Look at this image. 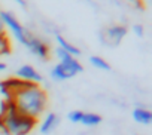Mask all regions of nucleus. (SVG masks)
I'll return each instance as SVG.
<instances>
[{"label": "nucleus", "instance_id": "12", "mask_svg": "<svg viewBox=\"0 0 152 135\" xmlns=\"http://www.w3.org/2000/svg\"><path fill=\"white\" fill-rule=\"evenodd\" d=\"M90 64L94 67V69H97V70L110 71V65H109V62H107L106 59H103L102 56H99V55H93V56H90Z\"/></svg>", "mask_w": 152, "mask_h": 135}, {"label": "nucleus", "instance_id": "17", "mask_svg": "<svg viewBox=\"0 0 152 135\" xmlns=\"http://www.w3.org/2000/svg\"><path fill=\"white\" fill-rule=\"evenodd\" d=\"M5 70H6V64L0 61V73H2V71H5Z\"/></svg>", "mask_w": 152, "mask_h": 135}, {"label": "nucleus", "instance_id": "14", "mask_svg": "<svg viewBox=\"0 0 152 135\" xmlns=\"http://www.w3.org/2000/svg\"><path fill=\"white\" fill-rule=\"evenodd\" d=\"M82 113H84V111H81V110H73V111H70V113L67 114L69 122H72V123H79V122H81V117H82Z\"/></svg>", "mask_w": 152, "mask_h": 135}, {"label": "nucleus", "instance_id": "8", "mask_svg": "<svg viewBox=\"0 0 152 135\" xmlns=\"http://www.w3.org/2000/svg\"><path fill=\"white\" fill-rule=\"evenodd\" d=\"M60 125V117L55 113H46L45 117L42 119L40 125H39V131L43 135H49L57 126Z\"/></svg>", "mask_w": 152, "mask_h": 135}, {"label": "nucleus", "instance_id": "3", "mask_svg": "<svg viewBox=\"0 0 152 135\" xmlns=\"http://www.w3.org/2000/svg\"><path fill=\"white\" fill-rule=\"evenodd\" d=\"M82 70H84L82 64L76 58H70L67 61L55 64L49 71V77L54 82H64V80H69L75 76H78L79 73H82Z\"/></svg>", "mask_w": 152, "mask_h": 135}, {"label": "nucleus", "instance_id": "16", "mask_svg": "<svg viewBox=\"0 0 152 135\" xmlns=\"http://www.w3.org/2000/svg\"><path fill=\"white\" fill-rule=\"evenodd\" d=\"M0 34H8V33H6V28H5V25H3V22H2V19H0Z\"/></svg>", "mask_w": 152, "mask_h": 135}, {"label": "nucleus", "instance_id": "6", "mask_svg": "<svg viewBox=\"0 0 152 135\" xmlns=\"http://www.w3.org/2000/svg\"><path fill=\"white\" fill-rule=\"evenodd\" d=\"M24 46L27 48V51L31 55L37 56L39 59H48V56H49V46H48V43L43 39H40L39 36H36V34H33L30 31L27 34Z\"/></svg>", "mask_w": 152, "mask_h": 135}, {"label": "nucleus", "instance_id": "11", "mask_svg": "<svg viewBox=\"0 0 152 135\" xmlns=\"http://www.w3.org/2000/svg\"><path fill=\"white\" fill-rule=\"evenodd\" d=\"M81 125L84 126H90V128H94L97 125L102 123V116L97 114V113H82V117H81Z\"/></svg>", "mask_w": 152, "mask_h": 135}, {"label": "nucleus", "instance_id": "9", "mask_svg": "<svg viewBox=\"0 0 152 135\" xmlns=\"http://www.w3.org/2000/svg\"><path fill=\"white\" fill-rule=\"evenodd\" d=\"M55 42H57V48H60V49H63L64 52H67L69 55H72V56H75V58H78L79 55H81V49L79 48H76L75 45H72L69 40H66L61 34H58V33H55Z\"/></svg>", "mask_w": 152, "mask_h": 135}, {"label": "nucleus", "instance_id": "1", "mask_svg": "<svg viewBox=\"0 0 152 135\" xmlns=\"http://www.w3.org/2000/svg\"><path fill=\"white\" fill-rule=\"evenodd\" d=\"M12 103L18 110V113L37 120L45 113L48 104V95L40 85L26 83L21 89L14 92Z\"/></svg>", "mask_w": 152, "mask_h": 135}, {"label": "nucleus", "instance_id": "10", "mask_svg": "<svg viewBox=\"0 0 152 135\" xmlns=\"http://www.w3.org/2000/svg\"><path fill=\"white\" fill-rule=\"evenodd\" d=\"M133 120L139 125H151L152 123V113L145 107H136L131 113Z\"/></svg>", "mask_w": 152, "mask_h": 135}, {"label": "nucleus", "instance_id": "13", "mask_svg": "<svg viewBox=\"0 0 152 135\" xmlns=\"http://www.w3.org/2000/svg\"><path fill=\"white\" fill-rule=\"evenodd\" d=\"M11 52V40L8 34H0V56Z\"/></svg>", "mask_w": 152, "mask_h": 135}, {"label": "nucleus", "instance_id": "7", "mask_svg": "<svg viewBox=\"0 0 152 135\" xmlns=\"http://www.w3.org/2000/svg\"><path fill=\"white\" fill-rule=\"evenodd\" d=\"M15 77L23 80V82L34 83V85H40L42 80H43L42 74L34 69L33 65H28V64H24V65L20 67V69L17 70V73H15Z\"/></svg>", "mask_w": 152, "mask_h": 135}, {"label": "nucleus", "instance_id": "18", "mask_svg": "<svg viewBox=\"0 0 152 135\" xmlns=\"http://www.w3.org/2000/svg\"><path fill=\"white\" fill-rule=\"evenodd\" d=\"M17 3H18L20 6H23V8H26V6H27V3H26V2H23V0H18Z\"/></svg>", "mask_w": 152, "mask_h": 135}, {"label": "nucleus", "instance_id": "4", "mask_svg": "<svg viewBox=\"0 0 152 135\" xmlns=\"http://www.w3.org/2000/svg\"><path fill=\"white\" fill-rule=\"evenodd\" d=\"M0 19H2L5 28H6V33L9 31L21 45L26 43V39H27V34H28V30L17 19V17L12 14V12H8V11H0Z\"/></svg>", "mask_w": 152, "mask_h": 135}, {"label": "nucleus", "instance_id": "5", "mask_svg": "<svg viewBox=\"0 0 152 135\" xmlns=\"http://www.w3.org/2000/svg\"><path fill=\"white\" fill-rule=\"evenodd\" d=\"M128 28L122 24H113L100 31V42L107 46H116L127 36Z\"/></svg>", "mask_w": 152, "mask_h": 135}, {"label": "nucleus", "instance_id": "2", "mask_svg": "<svg viewBox=\"0 0 152 135\" xmlns=\"http://www.w3.org/2000/svg\"><path fill=\"white\" fill-rule=\"evenodd\" d=\"M37 125L36 119L18 113L14 103H9L8 111L0 117V132L3 135H28Z\"/></svg>", "mask_w": 152, "mask_h": 135}, {"label": "nucleus", "instance_id": "15", "mask_svg": "<svg viewBox=\"0 0 152 135\" xmlns=\"http://www.w3.org/2000/svg\"><path fill=\"white\" fill-rule=\"evenodd\" d=\"M131 31L134 33L136 37H140V39H142V37L145 36V27H143L142 24H134V25L131 27Z\"/></svg>", "mask_w": 152, "mask_h": 135}]
</instances>
